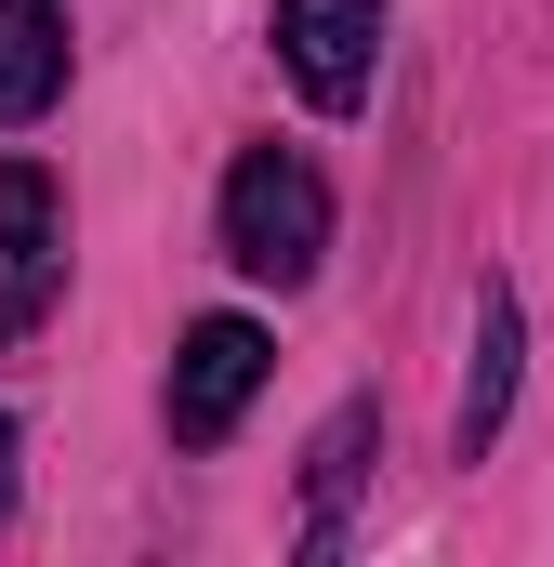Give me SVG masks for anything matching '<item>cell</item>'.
I'll list each match as a JSON object with an SVG mask.
<instances>
[{
  "label": "cell",
  "instance_id": "6da1fadb",
  "mask_svg": "<svg viewBox=\"0 0 554 567\" xmlns=\"http://www.w3.org/2000/svg\"><path fill=\"white\" fill-rule=\"evenodd\" d=\"M317 251H330V185H317V158L252 145V158L225 172V265L265 278V290H304Z\"/></svg>",
  "mask_w": 554,
  "mask_h": 567
},
{
  "label": "cell",
  "instance_id": "3957f363",
  "mask_svg": "<svg viewBox=\"0 0 554 567\" xmlns=\"http://www.w3.org/2000/svg\"><path fill=\"white\" fill-rule=\"evenodd\" d=\"M265 370H277V343L252 330V317H198L185 357H172V435H185V449H225L238 410L265 396Z\"/></svg>",
  "mask_w": 554,
  "mask_h": 567
},
{
  "label": "cell",
  "instance_id": "52a82bcc",
  "mask_svg": "<svg viewBox=\"0 0 554 567\" xmlns=\"http://www.w3.org/2000/svg\"><path fill=\"white\" fill-rule=\"evenodd\" d=\"M357 462H370V410H343V423L317 435V542H330V515H343V488H357Z\"/></svg>",
  "mask_w": 554,
  "mask_h": 567
},
{
  "label": "cell",
  "instance_id": "277c9868",
  "mask_svg": "<svg viewBox=\"0 0 554 567\" xmlns=\"http://www.w3.org/2000/svg\"><path fill=\"white\" fill-rule=\"evenodd\" d=\"M277 66L304 80V106H370V66H383V0H277Z\"/></svg>",
  "mask_w": 554,
  "mask_h": 567
},
{
  "label": "cell",
  "instance_id": "ba28073f",
  "mask_svg": "<svg viewBox=\"0 0 554 567\" xmlns=\"http://www.w3.org/2000/svg\"><path fill=\"white\" fill-rule=\"evenodd\" d=\"M0 502H13V423H0Z\"/></svg>",
  "mask_w": 554,
  "mask_h": 567
},
{
  "label": "cell",
  "instance_id": "7a4b0ae2",
  "mask_svg": "<svg viewBox=\"0 0 554 567\" xmlns=\"http://www.w3.org/2000/svg\"><path fill=\"white\" fill-rule=\"evenodd\" d=\"M53 290H66V198L40 158H0V343H27Z\"/></svg>",
  "mask_w": 554,
  "mask_h": 567
},
{
  "label": "cell",
  "instance_id": "5b68a950",
  "mask_svg": "<svg viewBox=\"0 0 554 567\" xmlns=\"http://www.w3.org/2000/svg\"><path fill=\"white\" fill-rule=\"evenodd\" d=\"M66 93V13L53 0H0V133H27Z\"/></svg>",
  "mask_w": 554,
  "mask_h": 567
},
{
  "label": "cell",
  "instance_id": "8992f818",
  "mask_svg": "<svg viewBox=\"0 0 554 567\" xmlns=\"http://www.w3.org/2000/svg\"><path fill=\"white\" fill-rule=\"evenodd\" d=\"M515 410V290H475V370H462V462H489V435Z\"/></svg>",
  "mask_w": 554,
  "mask_h": 567
}]
</instances>
